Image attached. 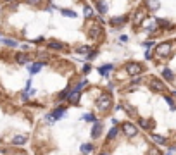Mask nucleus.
Returning <instances> with one entry per match:
<instances>
[{"label": "nucleus", "mask_w": 176, "mask_h": 155, "mask_svg": "<svg viewBox=\"0 0 176 155\" xmlns=\"http://www.w3.org/2000/svg\"><path fill=\"white\" fill-rule=\"evenodd\" d=\"M69 100H71L73 103H78V100H79V93H76V92H73L71 95H69Z\"/></svg>", "instance_id": "obj_19"}, {"label": "nucleus", "mask_w": 176, "mask_h": 155, "mask_svg": "<svg viewBox=\"0 0 176 155\" xmlns=\"http://www.w3.org/2000/svg\"><path fill=\"white\" fill-rule=\"evenodd\" d=\"M140 124H142V128H145V129H149L150 126H152L149 121H147V119H140Z\"/></svg>", "instance_id": "obj_25"}, {"label": "nucleus", "mask_w": 176, "mask_h": 155, "mask_svg": "<svg viewBox=\"0 0 176 155\" xmlns=\"http://www.w3.org/2000/svg\"><path fill=\"white\" fill-rule=\"evenodd\" d=\"M26 140L28 138L24 136V134H17V136L12 138V145H24L26 143Z\"/></svg>", "instance_id": "obj_8"}, {"label": "nucleus", "mask_w": 176, "mask_h": 155, "mask_svg": "<svg viewBox=\"0 0 176 155\" xmlns=\"http://www.w3.org/2000/svg\"><path fill=\"white\" fill-rule=\"evenodd\" d=\"M86 83H88V81H86V79H81V81H79L78 85H76V88L73 90V92L79 93V92H81V90H83V88H85V86H86Z\"/></svg>", "instance_id": "obj_14"}, {"label": "nucleus", "mask_w": 176, "mask_h": 155, "mask_svg": "<svg viewBox=\"0 0 176 155\" xmlns=\"http://www.w3.org/2000/svg\"><path fill=\"white\" fill-rule=\"evenodd\" d=\"M49 47L52 48V50H60V48H62V43H57V41H52V43H50Z\"/></svg>", "instance_id": "obj_23"}, {"label": "nucleus", "mask_w": 176, "mask_h": 155, "mask_svg": "<svg viewBox=\"0 0 176 155\" xmlns=\"http://www.w3.org/2000/svg\"><path fill=\"white\" fill-rule=\"evenodd\" d=\"M126 73L130 74V76H136V74L142 73V64L138 62H130L126 66Z\"/></svg>", "instance_id": "obj_4"}, {"label": "nucleus", "mask_w": 176, "mask_h": 155, "mask_svg": "<svg viewBox=\"0 0 176 155\" xmlns=\"http://www.w3.org/2000/svg\"><path fill=\"white\" fill-rule=\"evenodd\" d=\"M116 134H117V128H112L111 131H109V140H112V138L116 136Z\"/></svg>", "instance_id": "obj_28"}, {"label": "nucleus", "mask_w": 176, "mask_h": 155, "mask_svg": "<svg viewBox=\"0 0 176 155\" xmlns=\"http://www.w3.org/2000/svg\"><path fill=\"white\" fill-rule=\"evenodd\" d=\"M111 103H112L111 95L104 93V95H100V98L97 100V109H98V110H107V109L111 107Z\"/></svg>", "instance_id": "obj_1"}, {"label": "nucleus", "mask_w": 176, "mask_h": 155, "mask_svg": "<svg viewBox=\"0 0 176 155\" xmlns=\"http://www.w3.org/2000/svg\"><path fill=\"white\" fill-rule=\"evenodd\" d=\"M100 33H102V30H100V26H92V30H90V38H97V36H100Z\"/></svg>", "instance_id": "obj_11"}, {"label": "nucleus", "mask_w": 176, "mask_h": 155, "mask_svg": "<svg viewBox=\"0 0 176 155\" xmlns=\"http://www.w3.org/2000/svg\"><path fill=\"white\" fill-rule=\"evenodd\" d=\"M143 17H145V12L143 11H138L135 14V19H133V22H135V24H140V22L143 21Z\"/></svg>", "instance_id": "obj_12"}, {"label": "nucleus", "mask_w": 176, "mask_h": 155, "mask_svg": "<svg viewBox=\"0 0 176 155\" xmlns=\"http://www.w3.org/2000/svg\"><path fill=\"white\" fill-rule=\"evenodd\" d=\"M123 133L126 134L128 138H133V136H136L138 129H136L135 124H131V122H123Z\"/></svg>", "instance_id": "obj_3"}, {"label": "nucleus", "mask_w": 176, "mask_h": 155, "mask_svg": "<svg viewBox=\"0 0 176 155\" xmlns=\"http://www.w3.org/2000/svg\"><path fill=\"white\" fill-rule=\"evenodd\" d=\"M162 76H164L168 81H171V79H173V73H171L169 69H164V71H162Z\"/></svg>", "instance_id": "obj_21"}, {"label": "nucleus", "mask_w": 176, "mask_h": 155, "mask_svg": "<svg viewBox=\"0 0 176 155\" xmlns=\"http://www.w3.org/2000/svg\"><path fill=\"white\" fill-rule=\"evenodd\" d=\"M111 71H112V64H105V66H102L100 69H98V73H100L102 76H107Z\"/></svg>", "instance_id": "obj_9"}, {"label": "nucleus", "mask_w": 176, "mask_h": 155, "mask_svg": "<svg viewBox=\"0 0 176 155\" xmlns=\"http://www.w3.org/2000/svg\"><path fill=\"white\" fill-rule=\"evenodd\" d=\"M62 16H66V17H76L78 14H76L74 11H68V9H64V11H62Z\"/></svg>", "instance_id": "obj_16"}, {"label": "nucleus", "mask_w": 176, "mask_h": 155, "mask_svg": "<svg viewBox=\"0 0 176 155\" xmlns=\"http://www.w3.org/2000/svg\"><path fill=\"white\" fill-rule=\"evenodd\" d=\"M17 62L19 64H26L28 62V55H24V54H17Z\"/></svg>", "instance_id": "obj_18"}, {"label": "nucleus", "mask_w": 176, "mask_h": 155, "mask_svg": "<svg viewBox=\"0 0 176 155\" xmlns=\"http://www.w3.org/2000/svg\"><path fill=\"white\" fill-rule=\"evenodd\" d=\"M124 21H126V17H114V19H111L109 22H111L112 26H117V24H123Z\"/></svg>", "instance_id": "obj_15"}, {"label": "nucleus", "mask_w": 176, "mask_h": 155, "mask_svg": "<svg viewBox=\"0 0 176 155\" xmlns=\"http://www.w3.org/2000/svg\"><path fill=\"white\" fill-rule=\"evenodd\" d=\"M166 102H168L169 105H171V109H174V102H173V98H171V96H166Z\"/></svg>", "instance_id": "obj_29"}, {"label": "nucleus", "mask_w": 176, "mask_h": 155, "mask_svg": "<svg viewBox=\"0 0 176 155\" xmlns=\"http://www.w3.org/2000/svg\"><path fill=\"white\" fill-rule=\"evenodd\" d=\"M152 140L155 141V143H159V145H164V143H166V140H164L162 136H159V134H154V136H152Z\"/></svg>", "instance_id": "obj_17"}, {"label": "nucleus", "mask_w": 176, "mask_h": 155, "mask_svg": "<svg viewBox=\"0 0 176 155\" xmlns=\"http://www.w3.org/2000/svg\"><path fill=\"white\" fill-rule=\"evenodd\" d=\"M64 112H66V109H64V107H57V109H55V110H54L50 115H47V121H49V122L57 121V119H60V117L64 115Z\"/></svg>", "instance_id": "obj_5"}, {"label": "nucleus", "mask_w": 176, "mask_h": 155, "mask_svg": "<svg viewBox=\"0 0 176 155\" xmlns=\"http://www.w3.org/2000/svg\"><path fill=\"white\" fill-rule=\"evenodd\" d=\"M81 152H83V153H90V152H92V145L90 143L81 145Z\"/></svg>", "instance_id": "obj_20"}, {"label": "nucleus", "mask_w": 176, "mask_h": 155, "mask_svg": "<svg viewBox=\"0 0 176 155\" xmlns=\"http://www.w3.org/2000/svg\"><path fill=\"white\" fill-rule=\"evenodd\" d=\"M90 69H92V67L88 66V64H85V66H83V73H90Z\"/></svg>", "instance_id": "obj_31"}, {"label": "nucleus", "mask_w": 176, "mask_h": 155, "mask_svg": "<svg viewBox=\"0 0 176 155\" xmlns=\"http://www.w3.org/2000/svg\"><path fill=\"white\" fill-rule=\"evenodd\" d=\"M150 155H161V152L155 150V148H152V150H150Z\"/></svg>", "instance_id": "obj_32"}, {"label": "nucleus", "mask_w": 176, "mask_h": 155, "mask_svg": "<svg viewBox=\"0 0 176 155\" xmlns=\"http://www.w3.org/2000/svg\"><path fill=\"white\" fill-rule=\"evenodd\" d=\"M159 0H147V7L150 9V11H157L159 9Z\"/></svg>", "instance_id": "obj_10"}, {"label": "nucleus", "mask_w": 176, "mask_h": 155, "mask_svg": "<svg viewBox=\"0 0 176 155\" xmlns=\"http://www.w3.org/2000/svg\"><path fill=\"white\" fill-rule=\"evenodd\" d=\"M98 11H100V14H105L107 12V5L104 2H98Z\"/></svg>", "instance_id": "obj_24"}, {"label": "nucleus", "mask_w": 176, "mask_h": 155, "mask_svg": "<svg viewBox=\"0 0 176 155\" xmlns=\"http://www.w3.org/2000/svg\"><path fill=\"white\" fill-rule=\"evenodd\" d=\"M150 88L155 90V92H164L166 86H164V83H161L159 79H155V78H154L152 81H150Z\"/></svg>", "instance_id": "obj_6"}, {"label": "nucleus", "mask_w": 176, "mask_h": 155, "mask_svg": "<svg viewBox=\"0 0 176 155\" xmlns=\"http://www.w3.org/2000/svg\"><path fill=\"white\" fill-rule=\"evenodd\" d=\"M100 133H102V124L98 121H95L93 122V128H92V136L98 138V136H100Z\"/></svg>", "instance_id": "obj_7"}, {"label": "nucleus", "mask_w": 176, "mask_h": 155, "mask_svg": "<svg viewBox=\"0 0 176 155\" xmlns=\"http://www.w3.org/2000/svg\"><path fill=\"white\" fill-rule=\"evenodd\" d=\"M28 4H31V5H35V4H38V2H40V0H26Z\"/></svg>", "instance_id": "obj_33"}, {"label": "nucleus", "mask_w": 176, "mask_h": 155, "mask_svg": "<svg viewBox=\"0 0 176 155\" xmlns=\"http://www.w3.org/2000/svg\"><path fill=\"white\" fill-rule=\"evenodd\" d=\"M93 16V9L90 7V5H86L85 7V17H92Z\"/></svg>", "instance_id": "obj_22"}, {"label": "nucleus", "mask_w": 176, "mask_h": 155, "mask_svg": "<svg viewBox=\"0 0 176 155\" xmlns=\"http://www.w3.org/2000/svg\"><path fill=\"white\" fill-rule=\"evenodd\" d=\"M4 41H5L7 47H17V41H16V40H4Z\"/></svg>", "instance_id": "obj_27"}, {"label": "nucleus", "mask_w": 176, "mask_h": 155, "mask_svg": "<svg viewBox=\"0 0 176 155\" xmlns=\"http://www.w3.org/2000/svg\"><path fill=\"white\" fill-rule=\"evenodd\" d=\"M90 48H88V47H79L78 48V54H90Z\"/></svg>", "instance_id": "obj_26"}, {"label": "nucleus", "mask_w": 176, "mask_h": 155, "mask_svg": "<svg viewBox=\"0 0 176 155\" xmlns=\"http://www.w3.org/2000/svg\"><path fill=\"white\" fill-rule=\"evenodd\" d=\"M100 155H109V153H107V152H102V153H100Z\"/></svg>", "instance_id": "obj_34"}, {"label": "nucleus", "mask_w": 176, "mask_h": 155, "mask_svg": "<svg viewBox=\"0 0 176 155\" xmlns=\"http://www.w3.org/2000/svg\"><path fill=\"white\" fill-rule=\"evenodd\" d=\"M83 119H85V121H95V117H93V115H92V114H86V115H85V117H83Z\"/></svg>", "instance_id": "obj_30"}, {"label": "nucleus", "mask_w": 176, "mask_h": 155, "mask_svg": "<svg viewBox=\"0 0 176 155\" xmlns=\"http://www.w3.org/2000/svg\"><path fill=\"white\" fill-rule=\"evenodd\" d=\"M171 54V43H161L155 47V55L159 57H168Z\"/></svg>", "instance_id": "obj_2"}, {"label": "nucleus", "mask_w": 176, "mask_h": 155, "mask_svg": "<svg viewBox=\"0 0 176 155\" xmlns=\"http://www.w3.org/2000/svg\"><path fill=\"white\" fill-rule=\"evenodd\" d=\"M41 67H43V62H36V64H33V66H31L30 73H31V74H36V73H40Z\"/></svg>", "instance_id": "obj_13"}]
</instances>
